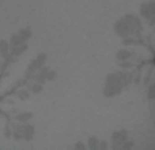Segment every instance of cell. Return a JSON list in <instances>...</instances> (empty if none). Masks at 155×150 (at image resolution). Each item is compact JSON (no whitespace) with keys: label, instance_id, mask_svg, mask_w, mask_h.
<instances>
[{"label":"cell","instance_id":"cell-8","mask_svg":"<svg viewBox=\"0 0 155 150\" xmlns=\"http://www.w3.org/2000/svg\"><path fill=\"white\" fill-rule=\"evenodd\" d=\"M132 56H134V52L127 48L118 49V51L116 52V59H117L118 62H128V60L132 59Z\"/></svg>","mask_w":155,"mask_h":150},{"label":"cell","instance_id":"cell-12","mask_svg":"<svg viewBox=\"0 0 155 150\" xmlns=\"http://www.w3.org/2000/svg\"><path fill=\"white\" fill-rule=\"evenodd\" d=\"M40 71L44 74V77H45V80H46V82H48V80H53V79H56V77H57V73H56V71L51 70V68L45 67V66H44V67L41 68Z\"/></svg>","mask_w":155,"mask_h":150},{"label":"cell","instance_id":"cell-17","mask_svg":"<svg viewBox=\"0 0 155 150\" xmlns=\"http://www.w3.org/2000/svg\"><path fill=\"white\" fill-rule=\"evenodd\" d=\"M15 97H18V100H21V101H26L30 98V91L25 90V89H19L15 93Z\"/></svg>","mask_w":155,"mask_h":150},{"label":"cell","instance_id":"cell-3","mask_svg":"<svg viewBox=\"0 0 155 150\" xmlns=\"http://www.w3.org/2000/svg\"><path fill=\"white\" fill-rule=\"evenodd\" d=\"M140 15H142V18H144L146 21H147L148 25L153 26L155 23V3H154V0L142 3V5H140Z\"/></svg>","mask_w":155,"mask_h":150},{"label":"cell","instance_id":"cell-15","mask_svg":"<svg viewBox=\"0 0 155 150\" xmlns=\"http://www.w3.org/2000/svg\"><path fill=\"white\" fill-rule=\"evenodd\" d=\"M98 143H99V138L95 137V135H93V137H90L87 141V149L98 150Z\"/></svg>","mask_w":155,"mask_h":150},{"label":"cell","instance_id":"cell-2","mask_svg":"<svg viewBox=\"0 0 155 150\" xmlns=\"http://www.w3.org/2000/svg\"><path fill=\"white\" fill-rule=\"evenodd\" d=\"M35 128L34 126L27 123H22L19 126H14L12 128V138L15 141H31L34 137Z\"/></svg>","mask_w":155,"mask_h":150},{"label":"cell","instance_id":"cell-14","mask_svg":"<svg viewBox=\"0 0 155 150\" xmlns=\"http://www.w3.org/2000/svg\"><path fill=\"white\" fill-rule=\"evenodd\" d=\"M42 90H44V86H42V83H38V82H33V83H30L29 85V91L30 93H33V94H40V93H42Z\"/></svg>","mask_w":155,"mask_h":150},{"label":"cell","instance_id":"cell-5","mask_svg":"<svg viewBox=\"0 0 155 150\" xmlns=\"http://www.w3.org/2000/svg\"><path fill=\"white\" fill-rule=\"evenodd\" d=\"M46 59H48V57H46V53H44V52L38 53L37 56H35L34 59L30 62L29 67H27V73H29V74H34L35 71L41 70V68L46 64Z\"/></svg>","mask_w":155,"mask_h":150},{"label":"cell","instance_id":"cell-22","mask_svg":"<svg viewBox=\"0 0 155 150\" xmlns=\"http://www.w3.org/2000/svg\"><path fill=\"white\" fill-rule=\"evenodd\" d=\"M154 89H155V85L154 83H151L150 87H148V98L153 101V100L155 98V93H154Z\"/></svg>","mask_w":155,"mask_h":150},{"label":"cell","instance_id":"cell-13","mask_svg":"<svg viewBox=\"0 0 155 150\" xmlns=\"http://www.w3.org/2000/svg\"><path fill=\"white\" fill-rule=\"evenodd\" d=\"M18 34L25 43H27V41L33 37V32H31V29H29V27H22V29L18 32Z\"/></svg>","mask_w":155,"mask_h":150},{"label":"cell","instance_id":"cell-7","mask_svg":"<svg viewBox=\"0 0 155 150\" xmlns=\"http://www.w3.org/2000/svg\"><path fill=\"white\" fill-rule=\"evenodd\" d=\"M128 139V131L127 130H117L112 134V149H117L121 142Z\"/></svg>","mask_w":155,"mask_h":150},{"label":"cell","instance_id":"cell-21","mask_svg":"<svg viewBox=\"0 0 155 150\" xmlns=\"http://www.w3.org/2000/svg\"><path fill=\"white\" fill-rule=\"evenodd\" d=\"M98 149H101V150H106V149H109V143H107V141H105V139H99Z\"/></svg>","mask_w":155,"mask_h":150},{"label":"cell","instance_id":"cell-20","mask_svg":"<svg viewBox=\"0 0 155 150\" xmlns=\"http://www.w3.org/2000/svg\"><path fill=\"white\" fill-rule=\"evenodd\" d=\"M74 149H76V150H86V149H87V145H86V143H83L82 141H78L75 145H74Z\"/></svg>","mask_w":155,"mask_h":150},{"label":"cell","instance_id":"cell-10","mask_svg":"<svg viewBox=\"0 0 155 150\" xmlns=\"http://www.w3.org/2000/svg\"><path fill=\"white\" fill-rule=\"evenodd\" d=\"M0 55L3 59H7L10 56V43L7 40H0Z\"/></svg>","mask_w":155,"mask_h":150},{"label":"cell","instance_id":"cell-24","mask_svg":"<svg viewBox=\"0 0 155 150\" xmlns=\"http://www.w3.org/2000/svg\"><path fill=\"white\" fill-rule=\"evenodd\" d=\"M0 149H2V146H0Z\"/></svg>","mask_w":155,"mask_h":150},{"label":"cell","instance_id":"cell-1","mask_svg":"<svg viewBox=\"0 0 155 150\" xmlns=\"http://www.w3.org/2000/svg\"><path fill=\"white\" fill-rule=\"evenodd\" d=\"M132 77L128 73H113L107 74L106 80H105V87H104V94L105 97L110 98L123 91L124 87L131 83Z\"/></svg>","mask_w":155,"mask_h":150},{"label":"cell","instance_id":"cell-16","mask_svg":"<svg viewBox=\"0 0 155 150\" xmlns=\"http://www.w3.org/2000/svg\"><path fill=\"white\" fill-rule=\"evenodd\" d=\"M123 45L125 46H129V45H139V44H142L139 40H136V38L134 37V36H128V37H124L123 38Z\"/></svg>","mask_w":155,"mask_h":150},{"label":"cell","instance_id":"cell-9","mask_svg":"<svg viewBox=\"0 0 155 150\" xmlns=\"http://www.w3.org/2000/svg\"><path fill=\"white\" fill-rule=\"evenodd\" d=\"M27 48H29V46H27V43H23L18 46H10V55L14 57V59H16V57L22 56V55L27 51Z\"/></svg>","mask_w":155,"mask_h":150},{"label":"cell","instance_id":"cell-18","mask_svg":"<svg viewBox=\"0 0 155 150\" xmlns=\"http://www.w3.org/2000/svg\"><path fill=\"white\" fill-rule=\"evenodd\" d=\"M10 46H18V45H21V44H23L25 41L22 40L21 37H19V34L16 33V34H12L11 36V38H10Z\"/></svg>","mask_w":155,"mask_h":150},{"label":"cell","instance_id":"cell-4","mask_svg":"<svg viewBox=\"0 0 155 150\" xmlns=\"http://www.w3.org/2000/svg\"><path fill=\"white\" fill-rule=\"evenodd\" d=\"M124 19L127 21L129 29H131L132 36H136L142 32L143 25H142V21H140V18L137 15H135V14H127V15L124 16Z\"/></svg>","mask_w":155,"mask_h":150},{"label":"cell","instance_id":"cell-23","mask_svg":"<svg viewBox=\"0 0 155 150\" xmlns=\"http://www.w3.org/2000/svg\"><path fill=\"white\" fill-rule=\"evenodd\" d=\"M5 135H7V137H10V135H11V132H10V128H5Z\"/></svg>","mask_w":155,"mask_h":150},{"label":"cell","instance_id":"cell-11","mask_svg":"<svg viewBox=\"0 0 155 150\" xmlns=\"http://www.w3.org/2000/svg\"><path fill=\"white\" fill-rule=\"evenodd\" d=\"M33 116H34V113L30 112V111H26V112H21L18 113V115L15 116V119L19 121V123H27L29 120H31Z\"/></svg>","mask_w":155,"mask_h":150},{"label":"cell","instance_id":"cell-6","mask_svg":"<svg viewBox=\"0 0 155 150\" xmlns=\"http://www.w3.org/2000/svg\"><path fill=\"white\" fill-rule=\"evenodd\" d=\"M114 33L118 36L120 38H124V37H128V36H132L131 34V29H129L128 23L124 18L118 19L117 22L114 23Z\"/></svg>","mask_w":155,"mask_h":150},{"label":"cell","instance_id":"cell-19","mask_svg":"<svg viewBox=\"0 0 155 150\" xmlns=\"http://www.w3.org/2000/svg\"><path fill=\"white\" fill-rule=\"evenodd\" d=\"M135 146V142L134 141H128V139H125L124 142H121L120 145H118V148L117 149H120V150H129V149H132Z\"/></svg>","mask_w":155,"mask_h":150}]
</instances>
